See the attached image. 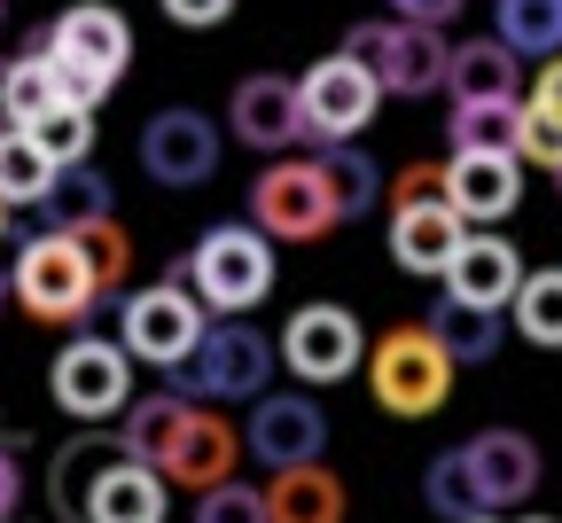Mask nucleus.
<instances>
[{"instance_id":"1","label":"nucleus","mask_w":562,"mask_h":523,"mask_svg":"<svg viewBox=\"0 0 562 523\" xmlns=\"http://www.w3.org/2000/svg\"><path fill=\"white\" fill-rule=\"evenodd\" d=\"M125 422H110L125 437L133 461H149L165 485H188V492H211L227 485L235 461H243V437L211 414L203 399H180V391H157V399H125L117 407Z\"/></svg>"},{"instance_id":"2","label":"nucleus","mask_w":562,"mask_h":523,"mask_svg":"<svg viewBox=\"0 0 562 523\" xmlns=\"http://www.w3.org/2000/svg\"><path fill=\"white\" fill-rule=\"evenodd\" d=\"M273 367H281V359H273L266 329H250L243 313H227V321H203L195 344L165 367V376H172L180 399H203V407H250V399L266 391Z\"/></svg>"},{"instance_id":"3","label":"nucleus","mask_w":562,"mask_h":523,"mask_svg":"<svg viewBox=\"0 0 562 523\" xmlns=\"http://www.w3.org/2000/svg\"><path fill=\"white\" fill-rule=\"evenodd\" d=\"M32 47H40L47 70H55V94L79 102V110H94V102L125 79V63H133V32H125L117 9H102V0H79V9L55 16Z\"/></svg>"},{"instance_id":"4","label":"nucleus","mask_w":562,"mask_h":523,"mask_svg":"<svg viewBox=\"0 0 562 523\" xmlns=\"http://www.w3.org/2000/svg\"><path fill=\"white\" fill-rule=\"evenodd\" d=\"M368 359V391H375V407L383 414H438L446 407V391H453V359H446V344L430 336V329H391L375 352H360Z\"/></svg>"},{"instance_id":"5","label":"nucleus","mask_w":562,"mask_h":523,"mask_svg":"<svg viewBox=\"0 0 562 523\" xmlns=\"http://www.w3.org/2000/svg\"><path fill=\"white\" fill-rule=\"evenodd\" d=\"M9 289L24 297V313H32V321H55V329H79V321L102 305L94 266L79 258V243H70V235H55V227H40V235L16 251Z\"/></svg>"},{"instance_id":"6","label":"nucleus","mask_w":562,"mask_h":523,"mask_svg":"<svg viewBox=\"0 0 562 523\" xmlns=\"http://www.w3.org/2000/svg\"><path fill=\"white\" fill-rule=\"evenodd\" d=\"M273 289V243L258 227H211L188 251V297L211 313H250Z\"/></svg>"},{"instance_id":"7","label":"nucleus","mask_w":562,"mask_h":523,"mask_svg":"<svg viewBox=\"0 0 562 523\" xmlns=\"http://www.w3.org/2000/svg\"><path fill=\"white\" fill-rule=\"evenodd\" d=\"M344 55L368 70L383 94H438L446 87V32L438 24H351L344 32Z\"/></svg>"},{"instance_id":"8","label":"nucleus","mask_w":562,"mask_h":523,"mask_svg":"<svg viewBox=\"0 0 562 523\" xmlns=\"http://www.w3.org/2000/svg\"><path fill=\"white\" fill-rule=\"evenodd\" d=\"M290 87H297V133L305 141H360L368 118L383 110V87L351 55H321L305 79H290Z\"/></svg>"},{"instance_id":"9","label":"nucleus","mask_w":562,"mask_h":523,"mask_svg":"<svg viewBox=\"0 0 562 523\" xmlns=\"http://www.w3.org/2000/svg\"><path fill=\"white\" fill-rule=\"evenodd\" d=\"M47 391L70 422H117V407L133 399V359H125V344L70 336L47 367Z\"/></svg>"},{"instance_id":"10","label":"nucleus","mask_w":562,"mask_h":523,"mask_svg":"<svg viewBox=\"0 0 562 523\" xmlns=\"http://www.w3.org/2000/svg\"><path fill=\"white\" fill-rule=\"evenodd\" d=\"M250 227H258L266 243H321V235L336 227L321 173H313V165H273V173H258V188H250Z\"/></svg>"},{"instance_id":"11","label":"nucleus","mask_w":562,"mask_h":523,"mask_svg":"<svg viewBox=\"0 0 562 523\" xmlns=\"http://www.w3.org/2000/svg\"><path fill=\"white\" fill-rule=\"evenodd\" d=\"M360 321L351 313H336V305H305V313H290V329H281V344H273V359L290 367L297 383H344L351 367H360Z\"/></svg>"},{"instance_id":"12","label":"nucleus","mask_w":562,"mask_h":523,"mask_svg":"<svg viewBox=\"0 0 562 523\" xmlns=\"http://www.w3.org/2000/svg\"><path fill=\"white\" fill-rule=\"evenodd\" d=\"M328 445V414L305 391H258L250 399V430H243V454H258V469H297L321 461Z\"/></svg>"},{"instance_id":"13","label":"nucleus","mask_w":562,"mask_h":523,"mask_svg":"<svg viewBox=\"0 0 562 523\" xmlns=\"http://www.w3.org/2000/svg\"><path fill=\"white\" fill-rule=\"evenodd\" d=\"M140 173L157 188H203L220 173V125L203 110H157L149 133H140Z\"/></svg>"},{"instance_id":"14","label":"nucleus","mask_w":562,"mask_h":523,"mask_svg":"<svg viewBox=\"0 0 562 523\" xmlns=\"http://www.w3.org/2000/svg\"><path fill=\"white\" fill-rule=\"evenodd\" d=\"M195 329H203V305L188 289H172V281H157V289H133L125 297V321H117V344H125V359H149V367H172L188 344H195Z\"/></svg>"},{"instance_id":"15","label":"nucleus","mask_w":562,"mask_h":523,"mask_svg":"<svg viewBox=\"0 0 562 523\" xmlns=\"http://www.w3.org/2000/svg\"><path fill=\"white\" fill-rule=\"evenodd\" d=\"M461 469H469L484 515H508V508H524L539 492V445L524 430H484V437L461 445Z\"/></svg>"},{"instance_id":"16","label":"nucleus","mask_w":562,"mask_h":523,"mask_svg":"<svg viewBox=\"0 0 562 523\" xmlns=\"http://www.w3.org/2000/svg\"><path fill=\"white\" fill-rule=\"evenodd\" d=\"M165 508H172V485L149 461H133V454H117L79 492V523H165Z\"/></svg>"},{"instance_id":"17","label":"nucleus","mask_w":562,"mask_h":523,"mask_svg":"<svg viewBox=\"0 0 562 523\" xmlns=\"http://www.w3.org/2000/svg\"><path fill=\"white\" fill-rule=\"evenodd\" d=\"M516 281H524V258H516V243H501V235H461L453 258H446V297L484 305V313H501L508 297H516Z\"/></svg>"},{"instance_id":"18","label":"nucleus","mask_w":562,"mask_h":523,"mask_svg":"<svg viewBox=\"0 0 562 523\" xmlns=\"http://www.w3.org/2000/svg\"><path fill=\"white\" fill-rule=\"evenodd\" d=\"M469 235V219L446 196H422V203H391V258L406 274H446L453 243Z\"/></svg>"},{"instance_id":"19","label":"nucleus","mask_w":562,"mask_h":523,"mask_svg":"<svg viewBox=\"0 0 562 523\" xmlns=\"http://www.w3.org/2000/svg\"><path fill=\"white\" fill-rule=\"evenodd\" d=\"M227 133L250 141V148H290V141H305V133H297V87L273 79V70H250V79L235 87V102H227Z\"/></svg>"},{"instance_id":"20","label":"nucleus","mask_w":562,"mask_h":523,"mask_svg":"<svg viewBox=\"0 0 562 523\" xmlns=\"http://www.w3.org/2000/svg\"><path fill=\"white\" fill-rule=\"evenodd\" d=\"M446 203L469 219V227L508 219V211L524 203V165H516V157H453V165H446Z\"/></svg>"},{"instance_id":"21","label":"nucleus","mask_w":562,"mask_h":523,"mask_svg":"<svg viewBox=\"0 0 562 523\" xmlns=\"http://www.w3.org/2000/svg\"><path fill=\"white\" fill-rule=\"evenodd\" d=\"M516 87H524V63L501 40H461L446 55V94L453 102H516Z\"/></svg>"},{"instance_id":"22","label":"nucleus","mask_w":562,"mask_h":523,"mask_svg":"<svg viewBox=\"0 0 562 523\" xmlns=\"http://www.w3.org/2000/svg\"><path fill=\"white\" fill-rule=\"evenodd\" d=\"M258 500H266V523H344V485H336L321 461L273 469V485H266Z\"/></svg>"},{"instance_id":"23","label":"nucleus","mask_w":562,"mask_h":523,"mask_svg":"<svg viewBox=\"0 0 562 523\" xmlns=\"http://www.w3.org/2000/svg\"><path fill=\"white\" fill-rule=\"evenodd\" d=\"M313 173H321V188H328L336 227H344V219H360V211H375V196H383V165H375V157H360L351 141H321Z\"/></svg>"},{"instance_id":"24","label":"nucleus","mask_w":562,"mask_h":523,"mask_svg":"<svg viewBox=\"0 0 562 523\" xmlns=\"http://www.w3.org/2000/svg\"><path fill=\"white\" fill-rule=\"evenodd\" d=\"M117 454H125V437H117V430H87V437H70L63 454H55V469H47V500H55L63 523H79V492H87Z\"/></svg>"},{"instance_id":"25","label":"nucleus","mask_w":562,"mask_h":523,"mask_svg":"<svg viewBox=\"0 0 562 523\" xmlns=\"http://www.w3.org/2000/svg\"><path fill=\"white\" fill-rule=\"evenodd\" d=\"M516 110L524 102H453L446 148L453 157H516Z\"/></svg>"},{"instance_id":"26","label":"nucleus","mask_w":562,"mask_h":523,"mask_svg":"<svg viewBox=\"0 0 562 523\" xmlns=\"http://www.w3.org/2000/svg\"><path fill=\"white\" fill-rule=\"evenodd\" d=\"M492 40H501L516 63H547L554 47H562V0H501L492 9Z\"/></svg>"},{"instance_id":"27","label":"nucleus","mask_w":562,"mask_h":523,"mask_svg":"<svg viewBox=\"0 0 562 523\" xmlns=\"http://www.w3.org/2000/svg\"><path fill=\"white\" fill-rule=\"evenodd\" d=\"M422 329H430V336L446 344V359H453V367H469V359H492V352H501V313L461 305V297H438Z\"/></svg>"},{"instance_id":"28","label":"nucleus","mask_w":562,"mask_h":523,"mask_svg":"<svg viewBox=\"0 0 562 523\" xmlns=\"http://www.w3.org/2000/svg\"><path fill=\"white\" fill-rule=\"evenodd\" d=\"M55 235H70V227H87V219H110V188H102V173H87V165H55V180H47V196L32 203Z\"/></svg>"},{"instance_id":"29","label":"nucleus","mask_w":562,"mask_h":523,"mask_svg":"<svg viewBox=\"0 0 562 523\" xmlns=\"http://www.w3.org/2000/svg\"><path fill=\"white\" fill-rule=\"evenodd\" d=\"M47 180H55V165L40 157V141H32L24 125H0V203H9V211H32V203L47 196Z\"/></svg>"},{"instance_id":"30","label":"nucleus","mask_w":562,"mask_h":523,"mask_svg":"<svg viewBox=\"0 0 562 523\" xmlns=\"http://www.w3.org/2000/svg\"><path fill=\"white\" fill-rule=\"evenodd\" d=\"M55 102H63V94H55V70H47L40 47H24V55L0 63V110H9V125H32V118L55 110Z\"/></svg>"},{"instance_id":"31","label":"nucleus","mask_w":562,"mask_h":523,"mask_svg":"<svg viewBox=\"0 0 562 523\" xmlns=\"http://www.w3.org/2000/svg\"><path fill=\"white\" fill-rule=\"evenodd\" d=\"M24 133L40 141V157H47V165H87V157H94V110H79V102L40 110Z\"/></svg>"},{"instance_id":"32","label":"nucleus","mask_w":562,"mask_h":523,"mask_svg":"<svg viewBox=\"0 0 562 523\" xmlns=\"http://www.w3.org/2000/svg\"><path fill=\"white\" fill-rule=\"evenodd\" d=\"M508 305H516V329H524L531 344H562V266L524 274Z\"/></svg>"},{"instance_id":"33","label":"nucleus","mask_w":562,"mask_h":523,"mask_svg":"<svg viewBox=\"0 0 562 523\" xmlns=\"http://www.w3.org/2000/svg\"><path fill=\"white\" fill-rule=\"evenodd\" d=\"M70 243H79V258L94 266V289H102V297L125 289V274H133V243H125L117 219H87V227H70Z\"/></svg>"},{"instance_id":"34","label":"nucleus","mask_w":562,"mask_h":523,"mask_svg":"<svg viewBox=\"0 0 562 523\" xmlns=\"http://www.w3.org/2000/svg\"><path fill=\"white\" fill-rule=\"evenodd\" d=\"M422 500H430L446 523H461V515H484V500H476V485H469V469H461V445L430 461V477H422Z\"/></svg>"},{"instance_id":"35","label":"nucleus","mask_w":562,"mask_h":523,"mask_svg":"<svg viewBox=\"0 0 562 523\" xmlns=\"http://www.w3.org/2000/svg\"><path fill=\"white\" fill-rule=\"evenodd\" d=\"M195 523H266V500H258V485H211V492H195Z\"/></svg>"},{"instance_id":"36","label":"nucleus","mask_w":562,"mask_h":523,"mask_svg":"<svg viewBox=\"0 0 562 523\" xmlns=\"http://www.w3.org/2000/svg\"><path fill=\"white\" fill-rule=\"evenodd\" d=\"M0 523H24V477H16V430H0Z\"/></svg>"},{"instance_id":"37","label":"nucleus","mask_w":562,"mask_h":523,"mask_svg":"<svg viewBox=\"0 0 562 523\" xmlns=\"http://www.w3.org/2000/svg\"><path fill=\"white\" fill-rule=\"evenodd\" d=\"M422 196H446V165H406L391 180V203H422Z\"/></svg>"},{"instance_id":"38","label":"nucleus","mask_w":562,"mask_h":523,"mask_svg":"<svg viewBox=\"0 0 562 523\" xmlns=\"http://www.w3.org/2000/svg\"><path fill=\"white\" fill-rule=\"evenodd\" d=\"M391 9H398L406 24H438V32H446V24L469 9V0H391Z\"/></svg>"},{"instance_id":"39","label":"nucleus","mask_w":562,"mask_h":523,"mask_svg":"<svg viewBox=\"0 0 562 523\" xmlns=\"http://www.w3.org/2000/svg\"><path fill=\"white\" fill-rule=\"evenodd\" d=\"M165 16L172 24H220V16H235V0H165Z\"/></svg>"},{"instance_id":"40","label":"nucleus","mask_w":562,"mask_h":523,"mask_svg":"<svg viewBox=\"0 0 562 523\" xmlns=\"http://www.w3.org/2000/svg\"><path fill=\"white\" fill-rule=\"evenodd\" d=\"M531 110L562 118V55H547V63H539V87H531Z\"/></svg>"},{"instance_id":"41","label":"nucleus","mask_w":562,"mask_h":523,"mask_svg":"<svg viewBox=\"0 0 562 523\" xmlns=\"http://www.w3.org/2000/svg\"><path fill=\"white\" fill-rule=\"evenodd\" d=\"M461 523H501V515H461Z\"/></svg>"},{"instance_id":"42","label":"nucleus","mask_w":562,"mask_h":523,"mask_svg":"<svg viewBox=\"0 0 562 523\" xmlns=\"http://www.w3.org/2000/svg\"><path fill=\"white\" fill-rule=\"evenodd\" d=\"M0 235H9V203H0Z\"/></svg>"},{"instance_id":"43","label":"nucleus","mask_w":562,"mask_h":523,"mask_svg":"<svg viewBox=\"0 0 562 523\" xmlns=\"http://www.w3.org/2000/svg\"><path fill=\"white\" fill-rule=\"evenodd\" d=\"M524 523H554V515H524Z\"/></svg>"},{"instance_id":"44","label":"nucleus","mask_w":562,"mask_h":523,"mask_svg":"<svg viewBox=\"0 0 562 523\" xmlns=\"http://www.w3.org/2000/svg\"><path fill=\"white\" fill-rule=\"evenodd\" d=\"M554 188H562V165H554Z\"/></svg>"},{"instance_id":"45","label":"nucleus","mask_w":562,"mask_h":523,"mask_svg":"<svg viewBox=\"0 0 562 523\" xmlns=\"http://www.w3.org/2000/svg\"><path fill=\"white\" fill-rule=\"evenodd\" d=\"M0 16H9V0H0Z\"/></svg>"},{"instance_id":"46","label":"nucleus","mask_w":562,"mask_h":523,"mask_svg":"<svg viewBox=\"0 0 562 523\" xmlns=\"http://www.w3.org/2000/svg\"><path fill=\"white\" fill-rule=\"evenodd\" d=\"M0 125H9V110H0Z\"/></svg>"},{"instance_id":"47","label":"nucleus","mask_w":562,"mask_h":523,"mask_svg":"<svg viewBox=\"0 0 562 523\" xmlns=\"http://www.w3.org/2000/svg\"><path fill=\"white\" fill-rule=\"evenodd\" d=\"M0 297H9V281H0Z\"/></svg>"}]
</instances>
